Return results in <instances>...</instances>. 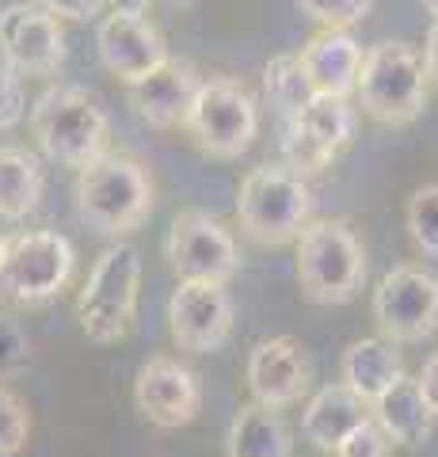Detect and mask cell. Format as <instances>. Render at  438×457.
<instances>
[{"label": "cell", "instance_id": "cb8c5ba5", "mask_svg": "<svg viewBox=\"0 0 438 457\" xmlns=\"http://www.w3.org/2000/svg\"><path fill=\"white\" fill-rule=\"evenodd\" d=\"M263 96H267V104L275 107L278 126L293 122L309 104H313L317 88H313V80H309L298 54H275L271 62L263 65Z\"/></svg>", "mask_w": 438, "mask_h": 457}, {"label": "cell", "instance_id": "9a60e30c", "mask_svg": "<svg viewBox=\"0 0 438 457\" xmlns=\"http://www.w3.org/2000/svg\"><path fill=\"white\" fill-rule=\"evenodd\" d=\"M244 381L256 404L278 411V408L302 404L309 396V389H313V366H309V354L298 339L275 336V339H260L248 351Z\"/></svg>", "mask_w": 438, "mask_h": 457}, {"label": "cell", "instance_id": "d590c367", "mask_svg": "<svg viewBox=\"0 0 438 457\" xmlns=\"http://www.w3.org/2000/svg\"><path fill=\"white\" fill-rule=\"evenodd\" d=\"M423 8H427L431 16H434V23H438V0H423Z\"/></svg>", "mask_w": 438, "mask_h": 457}, {"label": "cell", "instance_id": "5b68a950", "mask_svg": "<svg viewBox=\"0 0 438 457\" xmlns=\"http://www.w3.org/2000/svg\"><path fill=\"white\" fill-rule=\"evenodd\" d=\"M427 65L412 42H377L366 50L359 77V107L374 122L408 126L427 107Z\"/></svg>", "mask_w": 438, "mask_h": 457}, {"label": "cell", "instance_id": "1f68e13d", "mask_svg": "<svg viewBox=\"0 0 438 457\" xmlns=\"http://www.w3.org/2000/svg\"><path fill=\"white\" fill-rule=\"evenodd\" d=\"M419 393H423V400H427V408H431V416L438 420V351L431 354L427 362H423V370H419Z\"/></svg>", "mask_w": 438, "mask_h": 457}, {"label": "cell", "instance_id": "ffe728a7", "mask_svg": "<svg viewBox=\"0 0 438 457\" xmlns=\"http://www.w3.org/2000/svg\"><path fill=\"white\" fill-rule=\"evenodd\" d=\"M404 378V362L397 343L389 339H355L339 359V381L366 404H377L393 385Z\"/></svg>", "mask_w": 438, "mask_h": 457}, {"label": "cell", "instance_id": "d6a6232c", "mask_svg": "<svg viewBox=\"0 0 438 457\" xmlns=\"http://www.w3.org/2000/svg\"><path fill=\"white\" fill-rule=\"evenodd\" d=\"M423 65H427V77L438 84V23H431L427 42H423Z\"/></svg>", "mask_w": 438, "mask_h": 457}, {"label": "cell", "instance_id": "5bb4252c", "mask_svg": "<svg viewBox=\"0 0 438 457\" xmlns=\"http://www.w3.org/2000/svg\"><path fill=\"white\" fill-rule=\"evenodd\" d=\"M134 404L153 427L161 431H176L199 420L202 411V381L191 366L179 359L157 354L137 370L134 378Z\"/></svg>", "mask_w": 438, "mask_h": 457}, {"label": "cell", "instance_id": "e575fe53", "mask_svg": "<svg viewBox=\"0 0 438 457\" xmlns=\"http://www.w3.org/2000/svg\"><path fill=\"white\" fill-rule=\"evenodd\" d=\"M161 4H168V8H191L194 0H161Z\"/></svg>", "mask_w": 438, "mask_h": 457}, {"label": "cell", "instance_id": "7c38bea8", "mask_svg": "<svg viewBox=\"0 0 438 457\" xmlns=\"http://www.w3.org/2000/svg\"><path fill=\"white\" fill-rule=\"evenodd\" d=\"M168 332L179 351L210 354L233 336V297L218 282H176L168 297Z\"/></svg>", "mask_w": 438, "mask_h": 457}, {"label": "cell", "instance_id": "d6986e66", "mask_svg": "<svg viewBox=\"0 0 438 457\" xmlns=\"http://www.w3.org/2000/svg\"><path fill=\"white\" fill-rule=\"evenodd\" d=\"M366 420H370V404L351 393L343 381H335L309 396V404L302 411V435H305V442H313L317 450L335 453L343 446V438L351 431H359Z\"/></svg>", "mask_w": 438, "mask_h": 457}, {"label": "cell", "instance_id": "52a82bcc", "mask_svg": "<svg viewBox=\"0 0 438 457\" xmlns=\"http://www.w3.org/2000/svg\"><path fill=\"white\" fill-rule=\"evenodd\" d=\"M183 130L191 141L214 161H236L240 153L260 134V111L248 88L233 77H214L202 80V92L191 107V119Z\"/></svg>", "mask_w": 438, "mask_h": 457}, {"label": "cell", "instance_id": "4fadbf2b", "mask_svg": "<svg viewBox=\"0 0 438 457\" xmlns=\"http://www.w3.org/2000/svg\"><path fill=\"white\" fill-rule=\"evenodd\" d=\"M0 57L16 77H50L65 62V35L42 4H12L0 12Z\"/></svg>", "mask_w": 438, "mask_h": 457}, {"label": "cell", "instance_id": "4316f807", "mask_svg": "<svg viewBox=\"0 0 438 457\" xmlns=\"http://www.w3.org/2000/svg\"><path fill=\"white\" fill-rule=\"evenodd\" d=\"M27 362H31V336L16 317L0 312V381L23 374Z\"/></svg>", "mask_w": 438, "mask_h": 457}, {"label": "cell", "instance_id": "836d02e7", "mask_svg": "<svg viewBox=\"0 0 438 457\" xmlns=\"http://www.w3.org/2000/svg\"><path fill=\"white\" fill-rule=\"evenodd\" d=\"M115 12H130V16H145V8H149V0H107Z\"/></svg>", "mask_w": 438, "mask_h": 457}, {"label": "cell", "instance_id": "83f0119b", "mask_svg": "<svg viewBox=\"0 0 438 457\" xmlns=\"http://www.w3.org/2000/svg\"><path fill=\"white\" fill-rule=\"evenodd\" d=\"M305 16H313L324 27H339V31H351L355 23H362L370 16L374 0H298Z\"/></svg>", "mask_w": 438, "mask_h": 457}, {"label": "cell", "instance_id": "9c48e42d", "mask_svg": "<svg viewBox=\"0 0 438 457\" xmlns=\"http://www.w3.org/2000/svg\"><path fill=\"white\" fill-rule=\"evenodd\" d=\"M359 111L351 107L347 96H317L298 119L278 126V149L286 168L298 176L324 171L355 137Z\"/></svg>", "mask_w": 438, "mask_h": 457}, {"label": "cell", "instance_id": "2e32d148", "mask_svg": "<svg viewBox=\"0 0 438 457\" xmlns=\"http://www.w3.org/2000/svg\"><path fill=\"white\" fill-rule=\"evenodd\" d=\"M95 46H100L103 69L111 77H119L126 88L137 80H145L153 69H161L168 57H172L157 27H153L145 16H130V12H111V16L100 23Z\"/></svg>", "mask_w": 438, "mask_h": 457}, {"label": "cell", "instance_id": "8992f818", "mask_svg": "<svg viewBox=\"0 0 438 457\" xmlns=\"http://www.w3.org/2000/svg\"><path fill=\"white\" fill-rule=\"evenodd\" d=\"M141 290V255L134 245H111L95 260L88 282L77 294V324L92 343H119L134 328Z\"/></svg>", "mask_w": 438, "mask_h": 457}, {"label": "cell", "instance_id": "d4e9b609", "mask_svg": "<svg viewBox=\"0 0 438 457\" xmlns=\"http://www.w3.org/2000/svg\"><path fill=\"white\" fill-rule=\"evenodd\" d=\"M408 233H412L416 248L423 255L438 260V183H423V187L408 198Z\"/></svg>", "mask_w": 438, "mask_h": 457}, {"label": "cell", "instance_id": "e0dca14e", "mask_svg": "<svg viewBox=\"0 0 438 457\" xmlns=\"http://www.w3.org/2000/svg\"><path fill=\"white\" fill-rule=\"evenodd\" d=\"M202 92V77L194 73L191 62L183 57H168L161 69H153L145 80H137L126 88L130 96V107L157 130H176V126H187L191 107Z\"/></svg>", "mask_w": 438, "mask_h": 457}, {"label": "cell", "instance_id": "8d00e7d4", "mask_svg": "<svg viewBox=\"0 0 438 457\" xmlns=\"http://www.w3.org/2000/svg\"><path fill=\"white\" fill-rule=\"evenodd\" d=\"M4 255H8V240L0 237V263H4Z\"/></svg>", "mask_w": 438, "mask_h": 457}, {"label": "cell", "instance_id": "f546056e", "mask_svg": "<svg viewBox=\"0 0 438 457\" xmlns=\"http://www.w3.org/2000/svg\"><path fill=\"white\" fill-rule=\"evenodd\" d=\"M27 111V99H23V84L12 69L0 62V130H12Z\"/></svg>", "mask_w": 438, "mask_h": 457}, {"label": "cell", "instance_id": "ba28073f", "mask_svg": "<svg viewBox=\"0 0 438 457\" xmlns=\"http://www.w3.org/2000/svg\"><path fill=\"white\" fill-rule=\"evenodd\" d=\"M77 252L69 237L54 228H35L8 240V255L0 263V290L20 305H42L65 290L73 275Z\"/></svg>", "mask_w": 438, "mask_h": 457}, {"label": "cell", "instance_id": "7a4b0ae2", "mask_svg": "<svg viewBox=\"0 0 438 457\" xmlns=\"http://www.w3.org/2000/svg\"><path fill=\"white\" fill-rule=\"evenodd\" d=\"M107 111L100 107V99L73 84H58L46 88L35 107H31V137L35 145L62 168H84L95 156H103L107 149Z\"/></svg>", "mask_w": 438, "mask_h": 457}, {"label": "cell", "instance_id": "4dcf8cb0", "mask_svg": "<svg viewBox=\"0 0 438 457\" xmlns=\"http://www.w3.org/2000/svg\"><path fill=\"white\" fill-rule=\"evenodd\" d=\"M103 4L107 0H42V8L54 12L58 20H77V23L95 20L103 12Z\"/></svg>", "mask_w": 438, "mask_h": 457}, {"label": "cell", "instance_id": "ac0fdd59", "mask_svg": "<svg viewBox=\"0 0 438 457\" xmlns=\"http://www.w3.org/2000/svg\"><path fill=\"white\" fill-rule=\"evenodd\" d=\"M302 65L309 80H313L317 96H351L359 92V77H362V62L366 54L359 46V38L339 27H324L302 46Z\"/></svg>", "mask_w": 438, "mask_h": 457}, {"label": "cell", "instance_id": "603a6c76", "mask_svg": "<svg viewBox=\"0 0 438 457\" xmlns=\"http://www.w3.org/2000/svg\"><path fill=\"white\" fill-rule=\"evenodd\" d=\"M42 191H46V176L38 156L20 145H0V218H27L38 206Z\"/></svg>", "mask_w": 438, "mask_h": 457}, {"label": "cell", "instance_id": "30bf717a", "mask_svg": "<svg viewBox=\"0 0 438 457\" xmlns=\"http://www.w3.org/2000/svg\"><path fill=\"white\" fill-rule=\"evenodd\" d=\"M164 260L179 282H218L225 286L240 270V252L233 233L214 213L183 210L168 228Z\"/></svg>", "mask_w": 438, "mask_h": 457}, {"label": "cell", "instance_id": "8fae6325", "mask_svg": "<svg viewBox=\"0 0 438 457\" xmlns=\"http://www.w3.org/2000/svg\"><path fill=\"white\" fill-rule=\"evenodd\" d=\"M374 320L381 339L419 343L438 332V278L416 263L393 267L374 290Z\"/></svg>", "mask_w": 438, "mask_h": 457}, {"label": "cell", "instance_id": "277c9868", "mask_svg": "<svg viewBox=\"0 0 438 457\" xmlns=\"http://www.w3.org/2000/svg\"><path fill=\"white\" fill-rule=\"evenodd\" d=\"M366 282V248L347 221H309L298 237V286L313 305H347Z\"/></svg>", "mask_w": 438, "mask_h": 457}, {"label": "cell", "instance_id": "3957f363", "mask_svg": "<svg viewBox=\"0 0 438 457\" xmlns=\"http://www.w3.org/2000/svg\"><path fill=\"white\" fill-rule=\"evenodd\" d=\"M313 213V195H309L305 176L286 164H260L252 168L236 195V221L248 240L263 248L293 245Z\"/></svg>", "mask_w": 438, "mask_h": 457}, {"label": "cell", "instance_id": "484cf974", "mask_svg": "<svg viewBox=\"0 0 438 457\" xmlns=\"http://www.w3.org/2000/svg\"><path fill=\"white\" fill-rule=\"evenodd\" d=\"M31 438V411L23 400L0 385V457H16Z\"/></svg>", "mask_w": 438, "mask_h": 457}, {"label": "cell", "instance_id": "44dd1931", "mask_svg": "<svg viewBox=\"0 0 438 457\" xmlns=\"http://www.w3.org/2000/svg\"><path fill=\"white\" fill-rule=\"evenodd\" d=\"M293 438L286 420L278 416L275 408L263 404H244L229 423V435H225V453L229 457H290Z\"/></svg>", "mask_w": 438, "mask_h": 457}, {"label": "cell", "instance_id": "6da1fadb", "mask_svg": "<svg viewBox=\"0 0 438 457\" xmlns=\"http://www.w3.org/2000/svg\"><path fill=\"white\" fill-rule=\"evenodd\" d=\"M73 203L92 233L119 240L153 213V179L134 156L103 153L77 171Z\"/></svg>", "mask_w": 438, "mask_h": 457}, {"label": "cell", "instance_id": "7402d4cb", "mask_svg": "<svg viewBox=\"0 0 438 457\" xmlns=\"http://www.w3.org/2000/svg\"><path fill=\"white\" fill-rule=\"evenodd\" d=\"M374 420L381 423V431L393 438V446H419L431 435V408L419 393L416 378H401L393 389L374 404Z\"/></svg>", "mask_w": 438, "mask_h": 457}, {"label": "cell", "instance_id": "f1b7e54d", "mask_svg": "<svg viewBox=\"0 0 438 457\" xmlns=\"http://www.w3.org/2000/svg\"><path fill=\"white\" fill-rule=\"evenodd\" d=\"M332 457H393V438L381 431V423L370 416L359 431H351Z\"/></svg>", "mask_w": 438, "mask_h": 457}]
</instances>
